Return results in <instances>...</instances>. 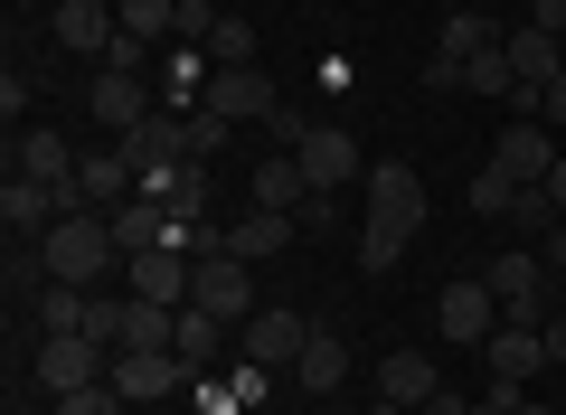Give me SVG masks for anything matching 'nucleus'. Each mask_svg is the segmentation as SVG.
Returning a JSON list of instances; mask_svg holds the SVG:
<instances>
[{
	"label": "nucleus",
	"instance_id": "obj_5",
	"mask_svg": "<svg viewBox=\"0 0 566 415\" xmlns=\"http://www.w3.org/2000/svg\"><path fill=\"white\" fill-rule=\"evenodd\" d=\"M29 369H39L48 396H76V387H95V377L114 369V350H104V340H85V331H57V340H39V359H29Z\"/></svg>",
	"mask_w": 566,
	"mask_h": 415
},
{
	"label": "nucleus",
	"instance_id": "obj_22",
	"mask_svg": "<svg viewBox=\"0 0 566 415\" xmlns=\"http://www.w3.org/2000/svg\"><path fill=\"white\" fill-rule=\"evenodd\" d=\"M283 377H293L303 396H331V387L349 377V350H340V331H312V340H303V359H293Z\"/></svg>",
	"mask_w": 566,
	"mask_h": 415
},
{
	"label": "nucleus",
	"instance_id": "obj_38",
	"mask_svg": "<svg viewBox=\"0 0 566 415\" xmlns=\"http://www.w3.org/2000/svg\"><path fill=\"white\" fill-rule=\"evenodd\" d=\"M538 123H557V133H566V76H557V85H538Z\"/></svg>",
	"mask_w": 566,
	"mask_h": 415
},
{
	"label": "nucleus",
	"instance_id": "obj_3",
	"mask_svg": "<svg viewBox=\"0 0 566 415\" xmlns=\"http://www.w3.org/2000/svg\"><path fill=\"white\" fill-rule=\"evenodd\" d=\"M199 114H218L227 133H237V123H274V114H283V95H274V76H264V66H208Z\"/></svg>",
	"mask_w": 566,
	"mask_h": 415
},
{
	"label": "nucleus",
	"instance_id": "obj_43",
	"mask_svg": "<svg viewBox=\"0 0 566 415\" xmlns=\"http://www.w3.org/2000/svg\"><path fill=\"white\" fill-rule=\"evenodd\" d=\"M368 415H416V406H387V396H378V406H368Z\"/></svg>",
	"mask_w": 566,
	"mask_h": 415
},
{
	"label": "nucleus",
	"instance_id": "obj_44",
	"mask_svg": "<svg viewBox=\"0 0 566 415\" xmlns=\"http://www.w3.org/2000/svg\"><path fill=\"white\" fill-rule=\"evenodd\" d=\"M520 415H547V406H520Z\"/></svg>",
	"mask_w": 566,
	"mask_h": 415
},
{
	"label": "nucleus",
	"instance_id": "obj_14",
	"mask_svg": "<svg viewBox=\"0 0 566 415\" xmlns=\"http://www.w3.org/2000/svg\"><path fill=\"white\" fill-rule=\"evenodd\" d=\"M491 170H510L520 189H538V179L557 170V152H547V123H538V114H520V123L501 133V152H491Z\"/></svg>",
	"mask_w": 566,
	"mask_h": 415
},
{
	"label": "nucleus",
	"instance_id": "obj_13",
	"mask_svg": "<svg viewBox=\"0 0 566 415\" xmlns=\"http://www.w3.org/2000/svg\"><path fill=\"white\" fill-rule=\"evenodd\" d=\"M48 29H57L66 58H95V66H104V48L123 39V20L104 10V0H57V20H48Z\"/></svg>",
	"mask_w": 566,
	"mask_h": 415
},
{
	"label": "nucleus",
	"instance_id": "obj_37",
	"mask_svg": "<svg viewBox=\"0 0 566 415\" xmlns=\"http://www.w3.org/2000/svg\"><path fill=\"white\" fill-rule=\"evenodd\" d=\"M528 29H547V39H566V0H528Z\"/></svg>",
	"mask_w": 566,
	"mask_h": 415
},
{
	"label": "nucleus",
	"instance_id": "obj_18",
	"mask_svg": "<svg viewBox=\"0 0 566 415\" xmlns=\"http://www.w3.org/2000/svg\"><path fill=\"white\" fill-rule=\"evenodd\" d=\"M76 142H66V133H10V170H20V179H48V189H57V179H76Z\"/></svg>",
	"mask_w": 566,
	"mask_h": 415
},
{
	"label": "nucleus",
	"instance_id": "obj_8",
	"mask_svg": "<svg viewBox=\"0 0 566 415\" xmlns=\"http://www.w3.org/2000/svg\"><path fill=\"white\" fill-rule=\"evenodd\" d=\"M293 160H303V179H312V189H349V179H368L359 142H349L340 123H312V133L293 142Z\"/></svg>",
	"mask_w": 566,
	"mask_h": 415
},
{
	"label": "nucleus",
	"instance_id": "obj_12",
	"mask_svg": "<svg viewBox=\"0 0 566 415\" xmlns=\"http://www.w3.org/2000/svg\"><path fill=\"white\" fill-rule=\"evenodd\" d=\"M123 293H142V302H170V312H189V256H180V246L123 256Z\"/></svg>",
	"mask_w": 566,
	"mask_h": 415
},
{
	"label": "nucleus",
	"instance_id": "obj_40",
	"mask_svg": "<svg viewBox=\"0 0 566 415\" xmlns=\"http://www.w3.org/2000/svg\"><path fill=\"white\" fill-rule=\"evenodd\" d=\"M547 274H566V218H547Z\"/></svg>",
	"mask_w": 566,
	"mask_h": 415
},
{
	"label": "nucleus",
	"instance_id": "obj_16",
	"mask_svg": "<svg viewBox=\"0 0 566 415\" xmlns=\"http://www.w3.org/2000/svg\"><path fill=\"white\" fill-rule=\"evenodd\" d=\"M303 237V218L293 208H245L237 227H227V256H245V264H264V256H283V246Z\"/></svg>",
	"mask_w": 566,
	"mask_h": 415
},
{
	"label": "nucleus",
	"instance_id": "obj_26",
	"mask_svg": "<svg viewBox=\"0 0 566 415\" xmlns=\"http://www.w3.org/2000/svg\"><path fill=\"white\" fill-rule=\"evenodd\" d=\"M303 198H312V179H303V160H293V152L255 160V208H303Z\"/></svg>",
	"mask_w": 566,
	"mask_h": 415
},
{
	"label": "nucleus",
	"instance_id": "obj_7",
	"mask_svg": "<svg viewBox=\"0 0 566 415\" xmlns=\"http://www.w3.org/2000/svg\"><path fill=\"white\" fill-rule=\"evenodd\" d=\"M104 377L123 387V406H161V396L189 377V359L180 350H114V369H104Z\"/></svg>",
	"mask_w": 566,
	"mask_h": 415
},
{
	"label": "nucleus",
	"instance_id": "obj_11",
	"mask_svg": "<svg viewBox=\"0 0 566 415\" xmlns=\"http://www.w3.org/2000/svg\"><path fill=\"white\" fill-rule=\"evenodd\" d=\"M142 198H161L170 218H199V208H208V160H189V152L142 160Z\"/></svg>",
	"mask_w": 566,
	"mask_h": 415
},
{
	"label": "nucleus",
	"instance_id": "obj_28",
	"mask_svg": "<svg viewBox=\"0 0 566 415\" xmlns=\"http://www.w3.org/2000/svg\"><path fill=\"white\" fill-rule=\"evenodd\" d=\"M491 48H501V29H491L482 10H453V20H444V58H453V66H472V58H491Z\"/></svg>",
	"mask_w": 566,
	"mask_h": 415
},
{
	"label": "nucleus",
	"instance_id": "obj_9",
	"mask_svg": "<svg viewBox=\"0 0 566 415\" xmlns=\"http://www.w3.org/2000/svg\"><path fill=\"white\" fill-rule=\"evenodd\" d=\"M189 302H199V312H218V321H255L245 312V256H189Z\"/></svg>",
	"mask_w": 566,
	"mask_h": 415
},
{
	"label": "nucleus",
	"instance_id": "obj_29",
	"mask_svg": "<svg viewBox=\"0 0 566 415\" xmlns=\"http://www.w3.org/2000/svg\"><path fill=\"white\" fill-rule=\"evenodd\" d=\"M114 20H123V39H170L180 29V0H123Z\"/></svg>",
	"mask_w": 566,
	"mask_h": 415
},
{
	"label": "nucleus",
	"instance_id": "obj_31",
	"mask_svg": "<svg viewBox=\"0 0 566 415\" xmlns=\"http://www.w3.org/2000/svg\"><path fill=\"white\" fill-rule=\"evenodd\" d=\"M208 58H218V66H255V29H245V20H218Z\"/></svg>",
	"mask_w": 566,
	"mask_h": 415
},
{
	"label": "nucleus",
	"instance_id": "obj_32",
	"mask_svg": "<svg viewBox=\"0 0 566 415\" xmlns=\"http://www.w3.org/2000/svg\"><path fill=\"white\" fill-rule=\"evenodd\" d=\"M57 415H123V387H114V377H95V387L57 396Z\"/></svg>",
	"mask_w": 566,
	"mask_h": 415
},
{
	"label": "nucleus",
	"instance_id": "obj_1",
	"mask_svg": "<svg viewBox=\"0 0 566 415\" xmlns=\"http://www.w3.org/2000/svg\"><path fill=\"white\" fill-rule=\"evenodd\" d=\"M368 227H359V264L368 274H387V264L406 256V246L424 237V179L406 170V160H368Z\"/></svg>",
	"mask_w": 566,
	"mask_h": 415
},
{
	"label": "nucleus",
	"instance_id": "obj_39",
	"mask_svg": "<svg viewBox=\"0 0 566 415\" xmlns=\"http://www.w3.org/2000/svg\"><path fill=\"white\" fill-rule=\"evenodd\" d=\"M424 415H472V396H463V387H444V396H424Z\"/></svg>",
	"mask_w": 566,
	"mask_h": 415
},
{
	"label": "nucleus",
	"instance_id": "obj_42",
	"mask_svg": "<svg viewBox=\"0 0 566 415\" xmlns=\"http://www.w3.org/2000/svg\"><path fill=\"white\" fill-rule=\"evenodd\" d=\"M547 208L566 218V152H557V170H547Z\"/></svg>",
	"mask_w": 566,
	"mask_h": 415
},
{
	"label": "nucleus",
	"instance_id": "obj_6",
	"mask_svg": "<svg viewBox=\"0 0 566 415\" xmlns=\"http://www.w3.org/2000/svg\"><path fill=\"white\" fill-rule=\"evenodd\" d=\"M434 321H444V340H453V350H482V340L501 331V293H491L482 274H463V283H444Z\"/></svg>",
	"mask_w": 566,
	"mask_h": 415
},
{
	"label": "nucleus",
	"instance_id": "obj_27",
	"mask_svg": "<svg viewBox=\"0 0 566 415\" xmlns=\"http://www.w3.org/2000/svg\"><path fill=\"white\" fill-rule=\"evenodd\" d=\"M170 350H180L189 369H218V350H227V321L189 302V312H180V331H170Z\"/></svg>",
	"mask_w": 566,
	"mask_h": 415
},
{
	"label": "nucleus",
	"instance_id": "obj_10",
	"mask_svg": "<svg viewBox=\"0 0 566 415\" xmlns=\"http://www.w3.org/2000/svg\"><path fill=\"white\" fill-rule=\"evenodd\" d=\"M161 114V104H151V85L142 76H123V66H95V133H142V123Z\"/></svg>",
	"mask_w": 566,
	"mask_h": 415
},
{
	"label": "nucleus",
	"instance_id": "obj_33",
	"mask_svg": "<svg viewBox=\"0 0 566 415\" xmlns=\"http://www.w3.org/2000/svg\"><path fill=\"white\" fill-rule=\"evenodd\" d=\"M170 39H180V48H208V39H218V10H208V0H180V29H170Z\"/></svg>",
	"mask_w": 566,
	"mask_h": 415
},
{
	"label": "nucleus",
	"instance_id": "obj_30",
	"mask_svg": "<svg viewBox=\"0 0 566 415\" xmlns=\"http://www.w3.org/2000/svg\"><path fill=\"white\" fill-rule=\"evenodd\" d=\"M510 208H520V179H510V170H472V218H501L510 227Z\"/></svg>",
	"mask_w": 566,
	"mask_h": 415
},
{
	"label": "nucleus",
	"instance_id": "obj_41",
	"mask_svg": "<svg viewBox=\"0 0 566 415\" xmlns=\"http://www.w3.org/2000/svg\"><path fill=\"white\" fill-rule=\"evenodd\" d=\"M538 340H547V359H566V312H547V321H538Z\"/></svg>",
	"mask_w": 566,
	"mask_h": 415
},
{
	"label": "nucleus",
	"instance_id": "obj_25",
	"mask_svg": "<svg viewBox=\"0 0 566 415\" xmlns=\"http://www.w3.org/2000/svg\"><path fill=\"white\" fill-rule=\"evenodd\" d=\"M170 331H180V312H170V302L123 293V350H170Z\"/></svg>",
	"mask_w": 566,
	"mask_h": 415
},
{
	"label": "nucleus",
	"instance_id": "obj_21",
	"mask_svg": "<svg viewBox=\"0 0 566 415\" xmlns=\"http://www.w3.org/2000/svg\"><path fill=\"white\" fill-rule=\"evenodd\" d=\"M482 359H491V377H520V387H528V377L547 369V340L528 331V321H501V331L482 340Z\"/></svg>",
	"mask_w": 566,
	"mask_h": 415
},
{
	"label": "nucleus",
	"instance_id": "obj_24",
	"mask_svg": "<svg viewBox=\"0 0 566 415\" xmlns=\"http://www.w3.org/2000/svg\"><path fill=\"white\" fill-rule=\"evenodd\" d=\"M29 312H39V340H57V331H85V321H95V293H85V283H39Z\"/></svg>",
	"mask_w": 566,
	"mask_h": 415
},
{
	"label": "nucleus",
	"instance_id": "obj_36",
	"mask_svg": "<svg viewBox=\"0 0 566 415\" xmlns=\"http://www.w3.org/2000/svg\"><path fill=\"white\" fill-rule=\"evenodd\" d=\"M237 406H245L237 377H208V387H199V415H237Z\"/></svg>",
	"mask_w": 566,
	"mask_h": 415
},
{
	"label": "nucleus",
	"instance_id": "obj_34",
	"mask_svg": "<svg viewBox=\"0 0 566 415\" xmlns=\"http://www.w3.org/2000/svg\"><path fill=\"white\" fill-rule=\"evenodd\" d=\"M520 406H528V396H520V377H491V396H482L472 415H520Z\"/></svg>",
	"mask_w": 566,
	"mask_h": 415
},
{
	"label": "nucleus",
	"instance_id": "obj_15",
	"mask_svg": "<svg viewBox=\"0 0 566 415\" xmlns=\"http://www.w3.org/2000/svg\"><path fill=\"white\" fill-rule=\"evenodd\" d=\"M0 227H10V246H39L48 237V227H57V189H48V179H20V170H10V189H0Z\"/></svg>",
	"mask_w": 566,
	"mask_h": 415
},
{
	"label": "nucleus",
	"instance_id": "obj_19",
	"mask_svg": "<svg viewBox=\"0 0 566 415\" xmlns=\"http://www.w3.org/2000/svg\"><path fill=\"white\" fill-rule=\"evenodd\" d=\"M104 218H114V246H123V256H151V246H170V227H180L161 198H142V189L123 198V208H104Z\"/></svg>",
	"mask_w": 566,
	"mask_h": 415
},
{
	"label": "nucleus",
	"instance_id": "obj_23",
	"mask_svg": "<svg viewBox=\"0 0 566 415\" xmlns=\"http://www.w3.org/2000/svg\"><path fill=\"white\" fill-rule=\"evenodd\" d=\"M510 66H520V85H557L566 76V39H547V29H510Z\"/></svg>",
	"mask_w": 566,
	"mask_h": 415
},
{
	"label": "nucleus",
	"instance_id": "obj_4",
	"mask_svg": "<svg viewBox=\"0 0 566 415\" xmlns=\"http://www.w3.org/2000/svg\"><path fill=\"white\" fill-rule=\"evenodd\" d=\"M482 283L501 293V321H528V331L547 321V256L510 246V256H491V264H482Z\"/></svg>",
	"mask_w": 566,
	"mask_h": 415
},
{
	"label": "nucleus",
	"instance_id": "obj_45",
	"mask_svg": "<svg viewBox=\"0 0 566 415\" xmlns=\"http://www.w3.org/2000/svg\"><path fill=\"white\" fill-rule=\"evenodd\" d=\"M104 10H123V0H104Z\"/></svg>",
	"mask_w": 566,
	"mask_h": 415
},
{
	"label": "nucleus",
	"instance_id": "obj_2",
	"mask_svg": "<svg viewBox=\"0 0 566 415\" xmlns=\"http://www.w3.org/2000/svg\"><path fill=\"white\" fill-rule=\"evenodd\" d=\"M39 274H57V283H104V274H123L114 218H104V208H85V218H57V227L39 237Z\"/></svg>",
	"mask_w": 566,
	"mask_h": 415
},
{
	"label": "nucleus",
	"instance_id": "obj_20",
	"mask_svg": "<svg viewBox=\"0 0 566 415\" xmlns=\"http://www.w3.org/2000/svg\"><path fill=\"white\" fill-rule=\"evenodd\" d=\"M378 396L424 415V396H444V369H434V359H416V350H397V359H378Z\"/></svg>",
	"mask_w": 566,
	"mask_h": 415
},
{
	"label": "nucleus",
	"instance_id": "obj_17",
	"mask_svg": "<svg viewBox=\"0 0 566 415\" xmlns=\"http://www.w3.org/2000/svg\"><path fill=\"white\" fill-rule=\"evenodd\" d=\"M303 340H312L303 312H255V321H245V359H255V369H293Z\"/></svg>",
	"mask_w": 566,
	"mask_h": 415
},
{
	"label": "nucleus",
	"instance_id": "obj_35",
	"mask_svg": "<svg viewBox=\"0 0 566 415\" xmlns=\"http://www.w3.org/2000/svg\"><path fill=\"white\" fill-rule=\"evenodd\" d=\"M104 66H123V76H142V66H151V39H114V48H104Z\"/></svg>",
	"mask_w": 566,
	"mask_h": 415
}]
</instances>
